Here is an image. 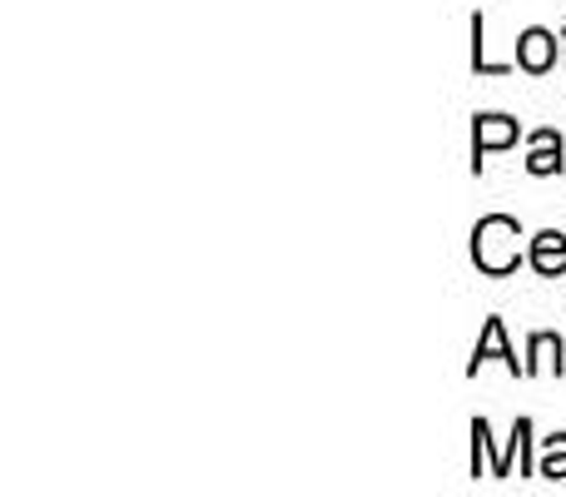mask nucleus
<instances>
[{
	"mask_svg": "<svg viewBox=\"0 0 566 497\" xmlns=\"http://www.w3.org/2000/svg\"><path fill=\"white\" fill-rule=\"evenodd\" d=\"M522 225L512 215H488L472 225V263H478L482 273H492V279H502V273H512L527 253H522Z\"/></svg>",
	"mask_w": 566,
	"mask_h": 497,
	"instance_id": "1",
	"label": "nucleus"
},
{
	"mask_svg": "<svg viewBox=\"0 0 566 497\" xmlns=\"http://www.w3.org/2000/svg\"><path fill=\"white\" fill-rule=\"evenodd\" d=\"M522 139V125L512 115H478L472 125V175H482L492 149H512Z\"/></svg>",
	"mask_w": 566,
	"mask_h": 497,
	"instance_id": "2",
	"label": "nucleus"
},
{
	"mask_svg": "<svg viewBox=\"0 0 566 497\" xmlns=\"http://www.w3.org/2000/svg\"><path fill=\"white\" fill-rule=\"evenodd\" d=\"M507 363V373H517V379H527V363L512 353V343H507V323L502 319H488V329H482V339H478V349H472V363H468V373H478L482 363Z\"/></svg>",
	"mask_w": 566,
	"mask_h": 497,
	"instance_id": "3",
	"label": "nucleus"
},
{
	"mask_svg": "<svg viewBox=\"0 0 566 497\" xmlns=\"http://www.w3.org/2000/svg\"><path fill=\"white\" fill-rule=\"evenodd\" d=\"M517 65L527 70V75H547V70L557 65V35L542 25H527L517 35Z\"/></svg>",
	"mask_w": 566,
	"mask_h": 497,
	"instance_id": "4",
	"label": "nucleus"
},
{
	"mask_svg": "<svg viewBox=\"0 0 566 497\" xmlns=\"http://www.w3.org/2000/svg\"><path fill=\"white\" fill-rule=\"evenodd\" d=\"M566 169V145L557 130H532L527 135V175L547 179V175H562Z\"/></svg>",
	"mask_w": 566,
	"mask_h": 497,
	"instance_id": "5",
	"label": "nucleus"
},
{
	"mask_svg": "<svg viewBox=\"0 0 566 497\" xmlns=\"http://www.w3.org/2000/svg\"><path fill=\"white\" fill-rule=\"evenodd\" d=\"M527 263L542 273V279H562L566 273V235L562 229H542V235H532Z\"/></svg>",
	"mask_w": 566,
	"mask_h": 497,
	"instance_id": "6",
	"label": "nucleus"
},
{
	"mask_svg": "<svg viewBox=\"0 0 566 497\" xmlns=\"http://www.w3.org/2000/svg\"><path fill=\"white\" fill-rule=\"evenodd\" d=\"M537 373H566V343L557 333H532L527 339V379Z\"/></svg>",
	"mask_w": 566,
	"mask_h": 497,
	"instance_id": "7",
	"label": "nucleus"
},
{
	"mask_svg": "<svg viewBox=\"0 0 566 497\" xmlns=\"http://www.w3.org/2000/svg\"><path fill=\"white\" fill-rule=\"evenodd\" d=\"M537 478L566 483V433H552V438L542 443V458H537Z\"/></svg>",
	"mask_w": 566,
	"mask_h": 497,
	"instance_id": "8",
	"label": "nucleus"
},
{
	"mask_svg": "<svg viewBox=\"0 0 566 497\" xmlns=\"http://www.w3.org/2000/svg\"><path fill=\"white\" fill-rule=\"evenodd\" d=\"M482 30H488V20H482V10H478V15H472V70H478V75H507L512 65L488 60V40H482Z\"/></svg>",
	"mask_w": 566,
	"mask_h": 497,
	"instance_id": "9",
	"label": "nucleus"
},
{
	"mask_svg": "<svg viewBox=\"0 0 566 497\" xmlns=\"http://www.w3.org/2000/svg\"><path fill=\"white\" fill-rule=\"evenodd\" d=\"M492 453V428H488V418H472V478H482V458ZM497 468H502V453H497V463H492V478H497Z\"/></svg>",
	"mask_w": 566,
	"mask_h": 497,
	"instance_id": "10",
	"label": "nucleus"
},
{
	"mask_svg": "<svg viewBox=\"0 0 566 497\" xmlns=\"http://www.w3.org/2000/svg\"><path fill=\"white\" fill-rule=\"evenodd\" d=\"M562 55H566V25H562Z\"/></svg>",
	"mask_w": 566,
	"mask_h": 497,
	"instance_id": "11",
	"label": "nucleus"
}]
</instances>
